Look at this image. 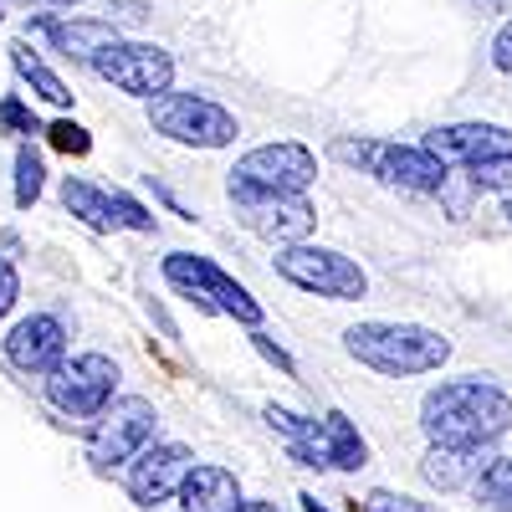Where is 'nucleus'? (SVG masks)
Masks as SVG:
<instances>
[{
	"mask_svg": "<svg viewBox=\"0 0 512 512\" xmlns=\"http://www.w3.org/2000/svg\"><path fill=\"white\" fill-rule=\"evenodd\" d=\"M420 431L431 446H497L512 431V395L482 374L436 384L420 400Z\"/></svg>",
	"mask_w": 512,
	"mask_h": 512,
	"instance_id": "1",
	"label": "nucleus"
},
{
	"mask_svg": "<svg viewBox=\"0 0 512 512\" xmlns=\"http://www.w3.org/2000/svg\"><path fill=\"white\" fill-rule=\"evenodd\" d=\"M344 349L390 379H410V374H431L451 359V338L425 328V323H354L344 333Z\"/></svg>",
	"mask_w": 512,
	"mask_h": 512,
	"instance_id": "2",
	"label": "nucleus"
},
{
	"mask_svg": "<svg viewBox=\"0 0 512 512\" xmlns=\"http://www.w3.org/2000/svg\"><path fill=\"white\" fill-rule=\"evenodd\" d=\"M272 267L282 282H292L297 292H313V297H328V303H359L369 292V272L354 262V256L333 251V246H277Z\"/></svg>",
	"mask_w": 512,
	"mask_h": 512,
	"instance_id": "3",
	"label": "nucleus"
},
{
	"mask_svg": "<svg viewBox=\"0 0 512 512\" xmlns=\"http://www.w3.org/2000/svg\"><path fill=\"white\" fill-rule=\"evenodd\" d=\"M164 282H169V287H180L185 297H195L205 313L236 318L241 328H262V303H256V297H251L226 267L210 262V256L169 251V256H164Z\"/></svg>",
	"mask_w": 512,
	"mask_h": 512,
	"instance_id": "4",
	"label": "nucleus"
},
{
	"mask_svg": "<svg viewBox=\"0 0 512 512\" xmlns=\"http://www.w3.org/2000/svg\"><path fill=\"white\" fill-rule=\"evenodd\" d=\"M149 128L164 134L169 144H185V149H226L241 134L236 113L200 98V93H159L149 103Z\"/></svg>",
	"mask_w": 512,
	"mask_h": 512,
	"instance_id": "5",
	"label": "nucleus"
},
{
	"mask_svg": "<svg viewBox=\"0 0 512 512\" xmlns=\"http://www.w3.org/2000/svg\"><path fill=\"white\" fill-rule=\"evenodd\" d=\"M338 159L364 164L369 175L390 180L400 190H420V195L451 185V164L436 159L425 144H384V139H359L354 144V139H344V144H338Z\"/></svg>",
	"mask_w": 512,
	"mask_h": 512,
	"instance_id": "6",
	"label": "nucleus"
},
{
	"mask_svg": "<svg viewBox=\"0 0 512 512\" xmlns=\"http://www.w3.org/2000/svg\"><path fill=\"white\" fill-rule=\"evenodd\" d=\"M318 180V154L297 139H277V144H256L236 159L231 185L246 190H267V195H308V185Z\"/></svg>",
	"mask_w": 512,
	"mask_h": 512,
	"instance_id": "7",
	"label": "nucleus"
},
{
	"mask_svg": "<svg viewBox=\"0 0 512 512\" xmlns=\"http://www.w3.org/2000/svg\"><path fill=\"white\" fill-rule=\"evenodd\" d=\"M113 390H118V364L108 354H77L47 374L52 410H62L72 420H98L113 405Z\"/></svg>",
	"mask_w": 512,
	"mask_h": 512,
	"instance_id": "8",
	"label": "nucleus"
},
{
	"mask_svg": "<svg viewBox=\"0 0 512 512\" xmlns=\"http://www.w3.org/2000/svg\"><path fill=\"white\" fill-rule=\"evenodd\" d=\"M93 72L103 82H113L118 93L154 103L159 93H169V82H175V57L164 47H154V41H123L118 36L93 57Z\"/></svg>",
	"mask_w": 512,
	"mask_h": 512,
	"instance_id": "9",
	"label": "nucleus"
},
{
	"mask_svg": "<svg viewBox=\"0 0 512 512\" xmlns=\"http://www.w3.org/2000/svg\"><path fill=\"white\" fill-rule=\"evenodd\" d=\"M154 405L139 400V395H128V400H113L98 420H93V431H88V461L103 466V472H113V466H128L144 446H154Z\"/></svg>",
	"mask_w": 512,
	"mask_h": 512,
	"instance_id": "10",
	"label": "nucleus"
},
{
	"mask_svg": "<svg viewBox=\"0 0 512 512\" xmlns=\"http://www.w3.org/2000/svg\"><path fill=\"white\" fill-rule=\"evenodd\" d=\"M231 205H236V221L272 246H297L318 226V210L308 195H267V190L231 185Z\"/></svg>",
	"mask_w": 512,
	"mask_h": 512,
	"instance_id": "11",
	"label": "nucleus"
},
{
	"mask_svg": "<svg viewBox=\"0 0 512 512\" xmlns=\"http://www.w3.org/2000/svg\"><path fill=\"white\" fill-rule=\"evenodd\" d=\"M195 466V451L180 446V441H154L144 446L134 461H128V497L139 507H159L169 497H180V482L190 477Z\"/></svg>",
	"mask_w": 512,
	"mask_h": 512,
	"instance_id": "12",
	"label": "nucleus"
},
{
	"mask_svg": "<svg viewBox=\"0 0 512 512\" xmlns=\"http://www.w3.org/2000/svg\"><path fill=\"white\" fill-rule=\"evenodd\" d=\"M6 359L21 374H52L67 359V323L52 313H31L6 333Z\"/></svg>",
	"mask_w": 512,
	"mask_h": 512,
	"instance_id": "13",
	"label": "nucleus"
},
{
	"mask_svg": "<svg viewBox=\"0 0 512 512\" xmlns=\"http://www.w3.org/2000/svg\"><path fill=\"white\" fill-rule=\"evenodd\" d=\"M436 159H446L451 169H472L482 159H497V154H512V134L497 123H446V128H431L420 139Z\"/></svg>",
	"mask_w": 512,
	"mask_h": 512,
	"instance_id": "14",
	"label": "nucleus"
},
{
	"mask_svg": "<svg viewBox=\"0 0 512 512\" xmlns=\"http://www.w3.org/2000/svg\"><path fill=\"white\" fill-rule=\"evenodd\" d=\"M492 461H497L492 446H431L420 461V477L436 492H461V487H477V477Z\"/></svg>",
	"mask_w": 512,
	"mask_h": 512,
	"instance_id": "15",
	"label": "nucleus"
},
{
	"mask_svg": "<svg viewBox=\"0 0 512 512\" xmlns=\"http://www.w3.org/2000/svg\"><path fill=\"white\" fill-rule=\"evenodd\" d=\"M246 497H241V482L226 466H210V461H195L190 477L180 482V507L185 512H236Z\"/></svg>",
	"mask_w": 512,
	"mask_h": 512,
	"instance_id": "16",
	"label": "nucleus"
},
{
	"mask_svg": "<svg viewBox=\"0 0 512 512\" xmlns=\"http://www.w3.org/2000/svg\"><path fill=\"white\" fill-rule=\"evenodd\" d=\"M267 425L287 441V451L303 461V466H333V456H328V425L323 420H303V415H292V410H282V405H267Z\"/></svg>",
	"mask_w": 512,
	"mask_h": 512,
	"instance_id": "17",
	"label": "nucleus"
},
{
	"mask_svg": "<svg viewBox=\"0 0 512 512\" xmlns=\"http://www.w3.org/2000/svg\"><path fill=\"white\" fill-rule=\"evenodd\" d=\"M36 31L47 36L57 52L82 57V62H93L108 41H118V26H113V21H52V16H41Z\"/></svg>",
	"mask_w": 512,
	"mask_h": 512,
	"instance_id": "18",
	"label": "nucleus"
},
{
	"mask_svg": "<svg viewBox=\"0 0 512 512\" xmlns=\"http://www.w3.org/2000/svg\"><path fill=\"white\" fill-rule=\"evenodd\" d=\"M62 205L72 210L82 226H93V231H113V226H118V216H113V195L98 190L93 180H67V185H62Z\"/></svg>",
	"mask_w": 512,
	"mask_h": 512,
	"instance_id": "19",
	"label": "nucleus"
},
{
	"mask_svg": "<svg viewBox=\"0 0 512 512\" xmlns=\"http://www.w3.org/2000/svg\"><path fill=\"white\" fill-rule=\"evenodd\" d=\"M323 425H328V456H333V472H359V466L369 461V446H364V436L354 431V420H349L344 410H328Z\"/></svg>",
	"mask_w": 512,
	"mask_h": 512,
	"instance_id": "20",
	"label": "nucleus"
},
{
	"mask_svg": "<svg viewBox=\"0 0 512 512\" xmlns=\"http://www.w3.org/2000/svg\"><path fill=\"white\" fill-rule=\"evenodd\" d=\"M11 62H16V72L31 82V93H36V98H47V103H57V108H67V103H72L67 82H62L47 62H41V57L26 47V41H16V47H11Z\"/></svg>",
	"mask_w": 512,
	"mask_h": 512,
	"instance_id": "21",
	"label": "nucleus"
},
{
	"mask_svg": "<svg viewBox=\"0 0 512 512\" xmlns=\"http://www.w3.org/2000/svg\"><path fill=\"white\" fill-rule=\"evenodd\" d=\"M41 185H47V164H41V154L31 144L16 149V205L31 210L41 200Z\"/></svg>",
	"mask_w": 512,
	"mask_h": 512,
	"instance_id": "22",
	"label": "nucleus"
},
{
	"mask_svg": "<svg viewBox=\"0 0 512 512\" xmlns=\"http://www.w3.org/2000/svg\"><path fill=\"white\" fill-rule=\"evenodd\" d=\"M477 502H487L497 512H512V456H497L477 477Z\"/></svg>",
	"mask_w": 512,
	"mask_h": 512,
	"instance_id": "23",
	"label": "nucleus"
},
{
	"mask_svg": "<svg viewBox=\"0 0 512 512\" xmlns=\"http://www.w3.org/2000/svg\"><path fill=\"white\" fill-rule=\"evenodd\" d=\"M466 180L477 190H512V154H497V159H482L466 169Z\"/></svg>",
	"mask_w": 512,
	"mask_h": 512,
	"instance_id": "24",
	"label": "nucleus"
},
{
	"mask_svg": "<svg viewBox=\"0 0 512 512\" xmlns=\"http://www.w3.org/2000/svg\"><path fill=\"white\" fill-rule=\"evenodd\" d=\"M364 512H436L431 502H420V497H405V492H384V487H374L364 502H359Z\"/></svg>",
	"mask_w": 512,
	"mask_h": 512,
	"instance_id": "25",
	"label": "nucleus"
},
{
	"mask_svg": "<svg viewBox=\"0 0 512 512\" xmlns=\"http://www.w3.org/2000/svg\"><path fill=\"white\" fill-rule=\"evenodd\" d=\"M113 216H118V226H128V231H154V216H149V210L134 200V195H128V190H113Z\"/></svg>",
	"mask_w": 512,
	"mask_h": 512,
	"instance_id": "26",
	"label": "nucleus"
},
{
	"mask_svg": "<svg viewBox=\"0 0 512 512\" xmlns=\"http://www.w3.org/2000/svg\"><path fill=\"white\" fill-rule=\"evenodd\" d=\"M47 139L62 149V154H88L93 149V139H88V128L82 123H72V118H62V123H52L47 128Z\"/></svg>",
	"mask_w": 512,
	"mask_h": 512,
	"instance_id": "27",
	"label": "nucleus"
},
{
	"mask_svg": "<svg viewBox=\"0 0 512 512\" xmlns=\"http://www.w3.org/2000/svg\"><path fill=\"white\" fill-rule=\"evenodd\" d=\"M0 128H11V134H41V123L26 113L21 98H0Z\"/></svg>",
	"mask_w": 512,
	"mask_h": 512,
	"instance_id": "28",
	"label": "nucleus"
},
{
	"mask_svg": "<svg viewBox=\"0 0 512 512\" xmlns=\"http://www.w3.org/2000/svg\"><path fill=\"white\" fill-rule=\"evenodd\" d=\"M251 349L262 354V359H267V364H272V369H277L282 379H292V374H297V364H292V359H287V354H282V349L272 344V333H262V328H251Z\"/></svg>",
	"mask_w": 512,
	"mask_h": 512,
	"instance_id": "29",
	"label": "nucleus"
},
{
	"mask_svg": "<svg viewBox=\"0 0 512 512\" xmlns=\"http://www.w3.org/2000/svg\"><path fill=\"white\" fill-rule=\"evenodd\" d=\"M16 297H21V272L11 262H0V318L16 308Z\"/></svg>",
	"mask_w": 512,
	"mask_h": 512,
	"instance_id": "30",
	"label": "nucleus"
},
{
	"mask_svg": "<svg viewBox=\"0 0 512 512\" xmlns=\"http://www.w3.org/2000/svg\"><path fill=\"white\" fill-rule=\"evenodd\" d=\"M492 67L512 77V21H507V26L492 36Z\"/></svg>",
	"mask_w": 512,
	"mask_h": 512,
	"instance_id": "31",
	"label": "nucleus"
},
{
	"mask_svg": "<svg viewBox=\"0 0 512 512\" xmlns=\"http://www.w3.org/2000/svg\"><path fill=\"white\" fill-rule=\"evenodd\" d=\"M108 21H113V26H118V21H128V26H134V21H144V6H139V0H118Z\"/></svg>",
	"mask_w": 512,
	"mask_h": 512,
	"instance_id": "32",
	"label": "nucleus"
},
{
	"mask_svg": "<svg viewBox=\"0 0 512 512\" xmlns=\"http://www.w3.org/2000/svg\"><path fill=\"white\" fill-rule=\"evenodd\" d=\"M236 512H277V507H272V502H241Z\"/></svg>",
	"mask_w": 512,
	"mask_h": 512,
	"instance_id": "33",
	"label": "nucleus"
},
{
	"mask_svg": "<svg viewBox=\"0 0 512 512\" xmlns=\"http://www.w3.org/2000/svg\"><path fill=\"white\" fill-rule=\"evenodd\" d=\"M297 502H303V507H308V512H328V507H323V502H318V497H313V492H303V497H297Z\"/></svg>",
	"mask_w": 512,
	"mask_h": 512,
	"instance_id": "34",
	"label": "nucleus"
},
{
	"mask_svg": "<svg viewBox=\"0 0 512 512\" xmlns=\"http://www.w3.org/2000/svg\"><path fill=\"white\" fill-rule=\"evenodd\" d=\"M26 6H82V0H26Z\"/></svg>",
	"mask_w": 512,
	"mask_h": 512,
	"instance_id": "35",
	"label": "nucleus"
},
{
	"mask_svg": "<svg viewBox=\"0 0 512 512\" xmlns=\"http://www.w3.org/2000/svg\"><path fill=\"white\" fill-rule=\"evenodd\" d=\"M482 6H492V11H512V0H482Z\"/></svg>",
	"mask_w": 512,
	"mask_h": 512,
	"instance_id": "36",
	"label": "nucleus"
},
{
	"mask_svg": "<svg viewBox=\"0 0 512 512\" xmlns=\"http://www.w3.org/2000/svg\"><path fill=\"white\" fill-rule=\"evenodd\" d=\"M502 216H507V226H512V200H502Z\"/></svg>",
	"mask_w": 512,
	"mask_h": 512,
	"instance_id": "37",
	"label": "nucleus"
},
{
	"mask_svg": "<svg viewBox=\"0 0 512 512\" xmlns=\"http://www.w3.org/2000/svg\"><path fill=\"white\" fill-rule=\"evenodd\" d=\"M0 16H6V11H0Z\"/></svg>",
	"mask_w": 512,
	"mask_h": 512,
	"instance_id": "38",
	"label": "nucleus"
}]
</instances>
